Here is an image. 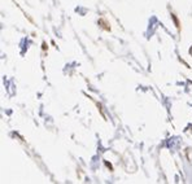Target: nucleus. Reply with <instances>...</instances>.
I'll return each mask as SVG.
<instances>
[]
</instances>
